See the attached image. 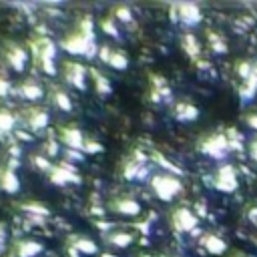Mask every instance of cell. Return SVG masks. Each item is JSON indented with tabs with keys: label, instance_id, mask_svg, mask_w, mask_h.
<instances>
[{
	"label": "cell",
	"instance_id": "1",
	"mask_svg": "<svg viewBox=\"0 0 257 257\" xmlns=\"http://www.w3.org/2000/svg\"><path fill=\"white\" fill-rule=\"evenodd\" d=\"M217 187L223 189V191H231L237 187V181H235V173L231 167H223L219 171V179H217Z\"/></svg>",
	"mask_w": 257,
	"mask_h": 257
},
{
	"label": "cell",
	"instance_id": "6",
	"mask_svg": "<svg viewBox=\"0 0 257 257\" xmlns=\"http://www.w3.org/2000/svg\"><path fill=\"white\" fill-rule=\"evenodd\" d=\"M247 123H249L251 127H255V129H257V117H249V119H247Z\"/></svg>",
	"mask_w": 257,
	"mask_h": 257
},
{
	"label": "cell",
	"instance_id": "3",
	"mask_svg": "<svg viewBox=\"0 0 257 257\" xmlns=\"http://www.w3.org/2000/svg\"><path fill=\"white\" fill-rule=\"evenodd\" d=\"M183 18L187 20V22H197L199 20V12H197V8H193V6H185L183 8Z\"/></svg>",
	"mask_w": 257,
	"mask_h": 257
},
{
	"label": "cell",
	"instance_id": "4",
	"mask_svg": "<svg viewBox=\"0 0 257 257\" xmlns=\"http://www.w3.org/2000/svg\"><path fill=\"white\" fill-rule=\"evenodd\" d=\"M179 219H181V221H179V227L189 229V227H193V225H195V219H193L187 211H181V213H179Z\"/></svg>",
	"mask_w": 257,
	"mask_h": 257
},
{
	"label": "cell",
	"instance_id": "2",
	"mask_svg": "<svg viewBox=\"0 0 257 257\" xmlns=\"http://www.w3.org/2000/svg\"><path fill=\"white\" fill-rule=\"evenodd\" d=\"M205 245H207V249L211 253H221L225 249V243L221 239H217V237H205Z\"/></svg>",
	"mask_w": 257,
	"mask_h": 257
},
{
	"label": "cell",
	"instance_id": "5",
	"mask_svg": "<svg viewBox=\"0 0 257 257\" xmlns=\"http://www.w3.org/2000/svg\"><path fill=\"white\" fill-rule=\"evenodd\" d=\"M249 151H251V157L257 161V141H253V143H251V149H249Z\"/></svg>",
	"mask_w": 257,
	"mask_h": 257
}]
</instances>
